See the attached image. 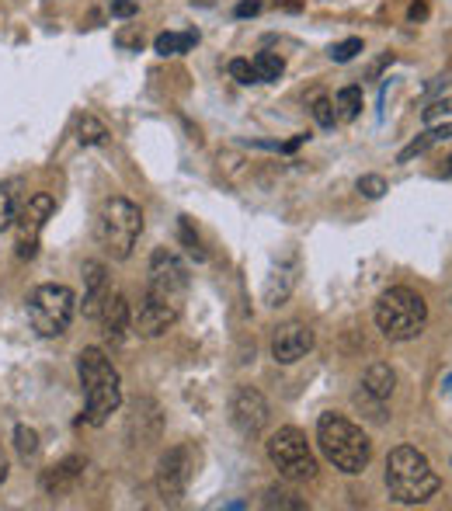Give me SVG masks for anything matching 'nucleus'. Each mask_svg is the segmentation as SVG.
<instances>
[{"label": "nucleus", "mask_w": 452, "mask_h": 511, "mask_svg": "<svg viewBox=\"0 0 452 511\" xmlns=\"http://www.w3.org/2000/svg\"><path fill=\"white\" fill-rule=\"evenodd\" d=\"M317 446H321L323 459L334 470L348 473V477L362 473L369 466V459H372L369 435L358 428L356 421H348L345 415H334V411L317 417Z\"/></svg>", "instance_id": "1"}, {"label": "nucleus", "mask_w": 452, "mask_h": 511, "mask_svg": "<svg viewBox=\"0 0 452 511\" xmlns=\"http://www.w3.org/2000/svg\"><path fill=\"white\" fill-rule=\"evenodd\" d=\"M77 376L84 386V407L91 424H105L122 407V380L112 358L101 348H84L77 355Z\"/></svg>", "instance_id": "2"}, {"label": "nucleus", "mask_w": 452, "mask_h": 511, "mask_svg": "<svg viewBox=\"0 0 452 511\" xmlns=\"http://www.w3.org/2000/svg\"><path fill=\"white\" fill-rule=\"evenodd\" d=\"M387 487L400 505H424L442 490V477L414 446H397L387 456Z\"/></svg>", "instance_id": "3"}, {"label": "nucleus", "mask_w": 452, "mask_h": 511, "mask_svg": "<svg viewBox=\"0 0 452 511\" xmlns=\"http://www.w3.org/2000/svg\"><path fill=\"white\" fill-rule=\"evenodd\" d=\"M139 233H143V213L136 202L122 195H112L101 202L95 216V240L101 255L112 261H130Z\"/></svg>", "instance_id": "4"}, {"label": "nucleus", "mask_w": 452, "mask_h": 511, "mask_svg": "<svg viewBox=\"0 0 452 511\" xmlns=\"http://www.w3.org/2000/svg\"><path fill=\"white\" fill-rule=\"evenodd\" d=\"M376 327L383 331V338L389 341H411L418 338L428 323V303L421 299L414 289L407 286H393L387 289L380 299H376Z\"/></svg>", "instance_id": "5"}, {"label": "nucleus", "mask_w": 452, "mask_h": 511, "mask_svg": "<svg viewBox=\"0 0 452 511\" xmlns=\"http://www.w3.org/2000/svg\"><path fill=\"white\" fill-rule=\"evenodd\" d=\"M268 459H272V466L279 470V477L292 480V483H306V480L317 477V456H314V446L306 442V435L299 431V428H279V431H272L268 435Z\"/></svg>", "instance_id": "6"}, {"label": "nucleus", "mask_w": 452, "mask_h": 511, "mask_svg": "<svg viewBox=\"0 0 452 511\" xmlns=\"http://www.w3.org/2000/svg\"><path fill=\"white\" fill-rule=\"evenodd\" d=\"M73 314H77V296H73L70 286L46 282L29 296V320L42 338L66 334V327L73 323Z\"/></svg>", "instance_id": "7"}, {"label": "nucleus", "mask_w": 452, "mask_h": 511, "mask_svg": "<svg viewBox=\"0 0 452 511\" xmlns=\"http://www.w3.org/2000/svg\"><path fill=\"white\" fill-rule=\"evenodd\" d=\"M56 213V198L49 192H38L25 202V209L14 216V255L21 261H32L38 255V240H42V230L49 223V216Z\"/></svg>", "instance_id": "8"}, {"label": "nucleus", "mask_w": 452, "mask_h": 511, "mask_svg": "<svg viewBox=\"0 0 452 511\" xmlns=\"http://www.w3.org/2000/svg\"><path fill=\"white\" fill-rule=\"evenodd\" d=\"M146 292L161 296V299L174 303V306H185V296H188V268H185V261L174 255V251H167V247L154 251Z\"/></svg>", "instance_id": "9"}, {"label": "nucleus", "mask_w": 452, "mask_h": 511, "mask_svg": "<svg viewBox=\"0 0 452 511\" xmlns=\"http://www.w3.org/2000/svg\"><path fill=\"white\" fill-rule=\"evenodd\" d=\"M195 463H192V448L188 446H174L161 456V466H157V494H161L167 505H178L192 483Z\"/></svg>", "instance_id": "10"}, {"label": "nucleus", "mask_w": 452, "mask_h": 511, "mask_svg": "<svg viewBox=\"0 0 452 511\" xmlns=\"http://www.w3.org/2000/svg\"><path fill=\"white\" fill-rule=\"evenodd\" d=\"M268 417H272V407L268 400L261 397V390L255 386H237L233 400H230V421L233 428L244 435V439H255L268 428Z\"/></svg>", "instance_id": "11"}, {"label": "nucleus", "mask_w": 452, "mask_h": 511, "mask_svg": "<svg viewBox=\"0 0 452 511\" xmlns=\"http://www.w3.org/2000/svg\"><path fill=\"white\" fill-rule=\"evenodd\" d=\"M178 317H181V306H174V303H167L161 296L146 292L139 299V310L132 314V327H136L139 338H161L167 327L178 323Z\"/></svg>", "instance_id": "12"}, {"label": "nucleus", "mask_w": 452, "mask_h": 511, "mask_svg": "<svg viewBox=\"0 0 452 511\" xmlns=\"http://www.w3.org/2000/svg\"><path fill=\"white\" fill-rule=\"evenodd\" d=\"M310 348H314V331L303 320H289L272 334V358L279 365H296L299 358L310 355Z\"/></svg>", "instance_id": "13"}, {"label": "nucleus", "mask_w": 452, "mask_h": 511, "mask_svg": "<svg viewBox=\"0 0 452 511\" xmlns=\"http://www.w3.org/2000/svg\"><path fill=\"white\" fill-rule=\"evenodd\" d=\"M84 470H88V459H84V456H66L63 463L49 466V470L42 473V490H46L49 498H66V494H73L77 483L84 480Z\"/></svg>", "instance_id": "14"}, {"label": "nucleus", "mask_w": 452, "mask_h": 511, "mask_svg": "<svg viewBox=\"0 0 452 511\" xmlns=\"http://www.w3.org/2000/svg\"><path fill=\"white\" fill-rule=\"evenodd\" d=\"M101 327H105V338L112 341V345H122L126 341V334H130L132 327V310H130V299L122 296V292H108V299H105V306H101Z\"/></svg>", "instance_id": "15"}, {"label": "nucleus", "mask_w": 452, "mask_h": 511, "mask_svg": "<svg viewBox=\"0 0 452 511\" xmlns=\"http://www.w3.org/2000/svg\"><path fill=\"white\" fill-rule=\"evenodd\" d=\"M84 317H97L101 314V306H105V299H108V292H112V282H108V275H105V264H97V261H88L84 264Z\"/></svg>", "instance_id": "16"}, {"label": "nucleus", "mask_w": 452, "mask_h": 511, "mask_svg": "<svg viewBox=\"0 0 452 511\" xmlns=\"http://www.w3.org/2000/svg\"><path fill=\"white\" fill-rule=\"evenodd\" d=\"M362 390H365L369 397H376V400H389L393 390H397V373L389 369L387 362H372V365L365 369V376H362Z\"/></svg>", "instance_id": "17"}, {"label": "nucleus", "mask_w": 452, "mask_h": 511, "mask_svg": "<svg viewBox=\"0 0 452 511\" xmlns=\"http://www.w3.org/2000/svg\"><path fill=\"white\" fill-rule=\"evenodd\" d=\"M195 42H198V32H161L154 38V49H157V56H181Z\"/></svg>", "instance_id": "18"}, {"label": "nucleus", "mask_w": 452, "mask_h": 511, "mask_svg": "<svg viewBox=\"0 0 452 511\" xmlns=\"http://www.w3.org/2000/svg\"><path fill=\"white\" fill-rule=\"evenodd\" d=\"M108 126L97 119V115H80L77 119V139H80V147H105L108 143Z\"/></svg>", "instance_id": "19"}, {"label": "nucleus", "mask_w": 452, "mask_h": 511, "mask_svg": "<svg viewBox=\"0 0 452 511\" xmlns=\"http://www.w3.org/2000/svg\"><path fill=\"white\" fill-rule=\"evenodd\" d=\"M334 112H338V122H356L358 112H362V88H356V84L341 88L334 97Z\"/></svg>", "instance_id": "20"}, {"label": "nucleus", "mask_w": 452, "mask_h": 511, "mask_svg": "<svg viewBox=\"0 0 452 511\" xmlns=\"http://www.w3.org/2000/svg\"><path fill=\"white\" fill-rule=\"evenodd\" d=\"M255 73H258V84H275L286 73V60L279 53H258L255 56Z\"/></svg>", "instance_id": "21"}, {"label": "nucleus", "mask_w": 452, "mask_h": 511, "mask_svg": "<svg viewBox=\"0 0 452 511\" xmlns=\"http://www.w3.org/2000/svg\"><path fill=\"white\" fill-rule=\"evenodd\" d=\"M435 143H439V132H435V129L421 132L414 143H407V147H404V150L397 154V163H407V160H414V157H421V154H428V150H431Z\"/></svg>", "instance_id": "22"}, {"label": "nucleus", "mask_w": 452, "mask_h": 511, "mask_svg": "<svg viewBox=\"0 0 452 511\" xmlns=\"http://www.w3.org/2000/svg\"><path fill=\"white\" fill-rule=\"evenodd\" d=\"M264 508H289V511H303L306 501H299L292 490H282V487H272L264 490Z\"/></svg>", "instance_id": "23"}, {"label": "nucleus", "mask_w": 452, "mask_h": 511, "mask_svg": "<svg viewBox=\"0 0 452 511\" xmlns=\"http://www.w3.org/2000/svg\"><path fill=\"white\" fill-rule=\"evenodd\" d=\"M14 446H18V452H21L25 459H32L35 452H38V431L29 428V424H18V428H14Z\"/></svg>", "instance_id": "24"}, {"label": "nucleus", "mask_w": 452, "mask_h": 511, "mask_svg": "<svg viewBox=\"0 0 452 511\" xmlns=\"http://www.w3.org/2000/svg\"><path fill=\"white\" fill-rule=\"evenodd\" d=\"M178 233H181V244H185V251L195 257V261H205V247H202V240H198V233L192 230V223L188 220H181V226H178Z\"/></svg>", "instance_id": "25"}, {"label": "nucleus", "mask_w": 452, "mask_h": 511, "mask_svg": "<svg viewBox=\"0 0 452 511\" xmlns=\"http://www.w3.org/2000/svg\"><path fill=\"white\" fill-rule=\"evenodd\" d=\"M358 53H362V38H345V42L331 46V60L334 63H352Z\"/></svg>", "instance_id": "26"}, {"label": "nucleus", "mask_w": 452, "mask_h": 511, "mask_svg": "<svg viewBox=\"0 0 452 511\" xmlns=\"http://www.w3.org/2000/svg\"><path fill=\"white\" fill-rule=\"evenodd\" d=\"M230 77L237 80V84H258V73H255V63L251 60H230Z\"/></svg>", "instance_id": "27"}, {"label": "nucleus", "mask_w": 452, "mask_h": 511, "mask_svg": "<svg viewBox=\"0 0 452 511\" xmlns=\"http://www.w3.org/2000/svg\"><path fill=\"white\" fill-rule=\"evenodd\" d=\"M314 119H317V126L331 129L338 122V112H334V101L331 97H317L314 101Z\"/></svg>", "instance_id": "28"}, {"label": "nucleus", "mask_w": 452, "mask_h": 511, "mask_svg": "<svg viewBox=\"0 0 452 511\" xmlns=\"http://www.w3.org/2000/svg\"><path fill=\"white\" fill-rule=\"evenodd\" d=\"M14 216H18L14 195H11V188H4V185H0V230H11Z\"/></svg>", "instance_id": "29"}, {"label": "nucleus", "mask_w": 452, "mask_h": 511, "mask_svg": "<svg viewBox=\"0 0 452 511\" xmlns=\"http://www.w3.org/2000/svg\"><path fill=\"white\" fill-rule=\"evenodd\" d=\"M358 192L365 195V198H383L387 181H383L380 174H362V178H358Z\"/></svg>", "instance_id": "30"}, {"label": "nucleus", "mask_w": 452, "mask_h": 511, "mask_svg": "<svg viewBox=\"0 0 452 511\" xmlns=\"http://www.w3.org/2000/svg\"><path fill=\"white\" fill-rule=\"evenodd\" d=\"M115 42H119L122 49H139V46H143V32H139V29H126V32L115 35Z\"/></svg>", "instance_id": "31"}, {"label": "nucleus", "mask_w": 452, "mask_h": 511, "mask_svg": "<svg viewBox=\"0 0 452 511\" xmlns=\"http://www.w3.org/2000/svg\"><path fill=\"white\" fill-rule=\"evenodd\" d=\"M139 11L136 0H112V18H132Z\"/></svg>", "instance_id": "32"}, {"label": "nucleus", "mask_w": 452, "mask_h": 511, "mask_svg": "<svg viewBox=\"0 0 452 511\" xmlns=\"http://www.w3.org/2000/svg\"><path fill=\"white\" fill-rule=\"evenodd\" d=\"M442 115H449V101H435L431 108H424V122H435Z\"/></svg>", "instance_id": "33"}, {"label": "nucleus", "mask_w": 452, "mask_h": 511, "mask_svg": "<svg viewBox=\"0 0 452 511\" xmlns=\"http://www.w3.org/2000/svg\"><path fill=\"white\" fill-rule=\"evenodd\" d=\"M261 11V0H244V4H237V18H255Z\"/></svg>", "instance_id": "34"}, {"label": "nucleus", "mask_w": 452, "mask_h": 511, "mask_svg": "<svg viewBox=\"0 0 452 511\" xmlns=\"http://www.w3.org/2000/svg\"><path fill=\"white\" fill-rule=\"evenodd\" d=\"M411 18H414V21H421V18H428V4H424V0H418V4H411Z\"/></svg>", "instance_id": "35"}, {"label": "nucleus", "mask_w": 452, "mask_h": 511, "mask_svg": "<svg viewBox=\"0 0 452 511\" xmlns=\"http://www.w3.org/2000/svg\"><path fill=\"white\" fill-rule=\"evenodd\" d=\"M306 139H310V136H306V132H299V136H292V139L286 143V147H282V150H286V154H292V150H296V147H303Z\"/></svg>", "instance_id": "36"}, {"label": "nucleus", "mask_w": 452, "mask_h": 511, "mask_svg": "<svg viewBox=\"0 0 452 511\" xmlns=\"http://www.w3.org/2000/svg\"><path fill=\"white\" fill-rule=\"evenodd\" d=\"M7 480V456H4V448H0V483Z\"/></svg>", "instance_id": "37"}, {"label": "nucleus", "mask_w": 452, "mask_h": 511, "mask_svg": "<svg viewBox=\"0 0 452 511\" xmlns=\"http://www.w3.org/2000/svg\"><path fill=\"white\" fill-rule=\"evenodd\" d=\"M446 171H449V174H452V157H449V163H446Z\"/></svg>", "instance_id": "38"}]
</instances>
